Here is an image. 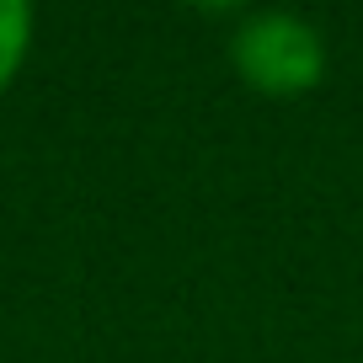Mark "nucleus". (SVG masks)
Instances as JSON below:
<instances>
[{
  "label": "nucleus",
  "instance_id": "f257e3e1",
  "mask_svg": "<svg viewBox=\"0 0 363 363\" xmlns=\"http://www.w3.org/2000/svg\"><path fill=\"white\" fill-rule=\"evenodd\" d=\"M230 59L262 96H305L326 75V38L294 11H251L230 38Z\"/></svg>",
  "mask_w": 363,
  "mask_h": 363
},
{
  "label": "nucleus",
  "instance_id": "f03ea898",
  "mask_svg": "<svg viewBox=\"0 0 363 363\" xmlns=\"http://www.w3.org/2000/svg\"><path fill=\"white\" fill-rule=\"evenodd\" d=\"M27 43H33V11L22 0H0V91L11 86V75L22 69Z\"/></svg>",
  "mask_w": 363,
  "mask_h": 363
}]
</instances>
